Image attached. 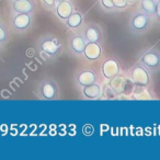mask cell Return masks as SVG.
Listing matches in <instances>:
<instances>
[{
    "label": "cell",
    "instance_id": "1",
    "mask_svg": "<svg viewBox=\"0 0 160 160\" xmlns=\"http://www.w3.org/2000/svg\"><path fill=\"white\" fill-rule=\"evenodd\" d=\"M36 49L45 60H54L62 54V44L57 36L53 34H45L38 40Z\"/></svg>",
    "mask_w": 160,
    "mask_h": 160
},
{
    "label": "cell",
    "instance_id": "2",
    "mask_svg": "<svg viewBox=\"0 0 160 160\" xmlns=\"http://www.w3.org/2000/svg\"><path fill=\"white\" fill-rule=\"evenodd\" d=\"M35 93L38 98L43 101L58 100L60 97L58 83L53 78H44V79L40 80Z\"/></svg>",
    "mask_w": 160,
    "mask_h": 160
},
{
    "label": "cell",
    "instance_id": "3",
    "mask_svg": "<svg viewBox=\"0 0 160 160\" xmlns=\"http://www.w3.org/2000/svg\"><path fill=\"white\" fill-rule=\"evenodd\" d=\"M151 17L144 13L142 11H136L129 18L128 29L135 35H142L147 32L151 27Z\"/></svg>",
    "mask_w": 160,
    "mask_h": 160
},
{
    "label": "cell",
    "instance_id": "4",
    "mask_svg": "<svg viewBox=\"0 0 160 160\" xmlns=\"http://www.w3.org/2000/svg\"><path fill=\"white\" fill-rule=\"evenodd\" d=\"M33 22V13H14L11 14L10 27L14 33L23 34L32 29Z\"/></svg>",
    "mask_w": 160,
    "mask_h": 160
},
{
    "label": "cell",
    "instance_id": "5",
    "mask_svg": "<svg viewBox=\"0 0 160 160\" xmlns=\"http://www.w3.org/2000/svg\"><path fill=\"white\" fill-rule=\"evenodd\" d=\"M127 77L134 85L142 88L148 87L151 81L149 70H147L139 62H137V64L131 67V69L127 71Z\"/></svg>",
    "mask_w": 160,
    "mask_h": 160
},
{
    "label": "cell",
    "instance_id": "6",
    "mask_svg": "<svg viewBox=\"0 0 160 160\" xmlns=\"http://www.w3.org/2000/svg\"><path fill=\"white\" fill-rule=\"evenodd\" d=\"M138 62L142 64L147 70L156 72L160 70V52L156 48L147 49L142 53Z\"/></svg>",
    "mask_w": 160,
    "mask_h": 160
},
{
    "label": "cell",
    "instance_id": "7",
    "mask_svg": "<svg viewBox=\"0 0 160 160\" xmlns=\"http://www.w3.org/2000/svg\"><path fill=\"white\" fill-rule=\"evenodd\" d=\"M101 76L104 80H111L121 73V62L116 57H107L100 66Z\"/></svg>",
    "mask_w": 160,
    "mask_h": 160
},
{
    "label": "cell",
    "instance_id": "8",
    "mask_svg": "<svg viewBox=\"0 0 160 160\" xmlns=\"http://www.w3.org/2000/svg\"><path fill=\"white\" fill-rule=\"evenodd\" d=\"M80 33L87 42H96L102 44L103 32L101 27L97 23H83L82 27L80 28Z\"/></svg>",
    "mask_w": 160,
    "mask_h": 160
},
{
    "label": "cell",
    "instance_id": "9",
    "mask_svg": "<svg viewBox=\"0 0 160 160\" xmlns=\"http://www.w3.org/2000/svg\"><path fill=\"white\" fill-rule=\"evenodd\" d=\"M87 44V41L85 40L80 32L72 31L69 33L68 36V51L73 56H82L83 49Z\"/></svg>",
    "mask_w": 160,
    "mask_h": 160
},
{
    "label": "cell",
    "instance_id": "10",
    "mask_svg": "<svg viewBox=\"0 0 160 160\" xmlns=\"http://www.w3.org/2000/svg\"><path fill=\"white\" fill-rule=\"evenodd\" d=\"M75 82L78 88L86 87L91 83L98 82V75L93 69L85 68L81 70H78L75 75Z\"/></svg>",
    "mask_w": 160,
    "mask_h": 160
},
{
    "label": "cell",
    "instance_id": "11",
    "mask_svg": "<svg viewBox=\"0 0 160 160\" xmlns=\"http://www.w3.org/2000/svg\"><path fill=\"white\" fill-rule=\"evenodd\" d=\"M36 11L34 0H12L10 2V12L14 13H33Z\"/></svg>",
    "mask_w": 160,
    "mask_h": 160
},
{
    "label": "cell",
    "instance_id": "12",
    "mask_svg": "<svg viewBox=\"0 0 160 160\" xmlns=\"http://www.w3.org/2000/svg\"><path fill=\"white\" fill-rule=\"evenodd\" d=\"M102 54H103V49L101 43L87 42L85 49H83L82 57L86 60H88V62H96V60L100 59Z\"/></svg>",
    "mask_w": 160,
    "mask_h": 160
},
{
    "label": "cell",
    "instance_id": "13",
    "mask_svg": "<svg viewBox=\"0 0 160 160\" xmlns=\"http://www.w3.org/2000/svg\"><path fill=\"white\" fill-rule=\"evenodd\" d=\"M73 11H75V6H73V3L71 2L70 0H64V1L57 2L55 10H54V13H55V16L57 17L60 21L65 22Z\"/></svg>",
    "mask_w": 160,
    "mask_h": 160
},
{
    "label": "cell",
    "instance_id": "14",
    "mask_svg": "<svg viewBox=\"0 0 160 160\" xmlns=\"http://www.w3.org/2000/svg\"><path fill=\"white\" fill-rule=\"evenodd\" d=\"M81 94L87 100H98L102 98V87L98 82L81 88Z\"/></svg>",
    "mask_w": 160,
    "mask_h": 160
},
{
    "label": "cell",
    "instance_id": "15",
    "mask_svg": "<svg viewBox=\"0 0 160 160\" xmlns=\"http://www.w3.org/2000/svg\"><path fill=\"white\" fill-rule=\"evenodd\" d=\"M64 23L71 31H76V30L80 29V28L82 27L83 23H85V16H83V13L81 11L75 10Z\"/></svg>",
    "mask_w": 160,
    "mask_h": 160
},
{
    "label": "cell",
    "instance_id": "16",
    "mask_svg": "<svg viewBox=\"0 0 160 160\" xmlns=\"http://www.w3.org/2000/svg\"><path fill=\"white\" fill-rule=\"evenodd\" d=\"M109 87L111 88L116 94H120L124 91L125 90V80L123 79L121 73H118V76L112 78L111 80H109Z\"/></svg>",
    "mask_w": 160,
    "mask_h": 160
},
{
    "label": "cell",
    "instance_id": "17",
    "mask_svg": "<svg viewBox=\"0 0 160 160\" xmlns=\"http://www.w3.org/2000/svg\"><path fill=\"white\" fill-rule=\"evenodd\" d=\"M139 9L144 13L153 18L156 11V0H140Z\"/></svg>",
    "mask_w": 160,
    "mask_h": 160
},
{
    "label": "cell",
    "instance_id": "18",
    "mask_svg": "<svg viewBox=\"0 0 160 160\" xmlns=\"http://www.w3.org/2000/svg\"><path fill=\"white\" fill-rule=\"evenodd\" d=\"M10 40V33L3 24L0 23V45H6Z\"/></svg>",
    "mask_w": 160,
    "mask_h": 160
},
{
    "label": "cell",
    "instance_id": "19",
    "mask_svg": "<svg viewBox=\"0 0 160 160\" xmlns=\"http://www.w3.org/2000/svg\"><path fill=\"white\" fill-rule=\"evenodd\" d=\"M100 7L102 10L107 12H116L115 7H114L113 0H99Z\"/></svg>",
    "mask_w": 160,
    "mask_h": 160
},
{
    "label": "cell",
    "instance_id": "20",
    "mask_svg": "<svg viewBox=\"0 0 160 160\" xmlns=\"http://www.w3.org/2000/svg\"><path fill=\"white\" fill-rule=\"evenodd\" d=\"M114 7H115L116 12L124 11L128 7V1L127 0H113Z\"/></svg>",
    "mask_w": 160,
    "mask_h": 160
},
{
    "label": "cell",
    "instance_id": "21",
    "mask_svg": "<svg viewBox=\"0 0 160 160\" xmlns=\"http://www.w3.org/2000/svg\"><path fill=\"white\" fill-rule=\"evenodd\" d=\"M42 6L44 7V9H46L47 11L54 12L57 5V0H40Z\"/></svg>",
    "mask_w": 160,
    "mask_h": 160
},
{
    "label": "cell",
    "instance_id": "22",
    "mask_svg": "<svg viewBox=\"0 0 160 160\" xmlns=\"http://www.w3.org/2000/svg\"><path fill=\"white\" fill-rule=\"evenodd\" d=\"M153 18L160 22V0H156V11H155V16Z\"/></svg>",
    "mask_w": 160,
    "mask_h": 160
},
{
    "label": "cell",
    "instance_id": "23",
    "mask_svg": "<svg viewBox=\"0 0 160 160\" xmlns=\"http://www.w3.org/2000/svg\"><path fill=\"white\" fill-rule=\"evenodd\" d=\"M60 1H64V0H57V2H60Z\"/></svg>",
    "mask_w": 160,
    "mask_h": 160
},
{
    "label": "cell",
    "instance_id": "24",
    "mask_svg": "<svg viewBox=\"0 0 160 160\" xmlns=\"http://www.w3.org/2000/svg\"><path fill=\"white\" fill-rule=\"evenodd\" d=\"M1 46H2V45H0V47H1Z\"/></svg>",
    "mask_w": 160,
    "mask_h": 160
},
{
    "label": "cell",
    "instance_id": "25",
    "mask_svg": "<svg viewBox=\"0 0 160 160\" xmlns=\"http://www.w3.org/2000/svg\"><path fill=\"white\" fill-rule=\"evenodd\" d=\"M10 1H12V0H10Z\"/></svg>",
    "mask_w": 160,
    "mask_h": 160
}]
</instances>
